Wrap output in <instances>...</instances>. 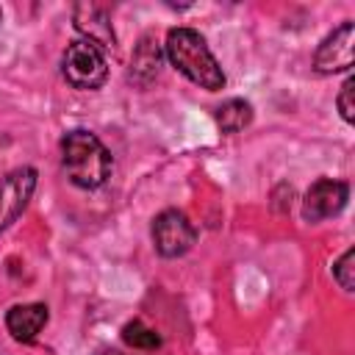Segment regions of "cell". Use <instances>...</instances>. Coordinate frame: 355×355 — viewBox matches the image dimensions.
<instances>
[{"mask_svg":"<svg viewBox=\"0 0 355 355\" xmlns=\"http://www.w3.org/2000/svg\"><path fill=\"white\" fill-rule=\"evenodd\" d=\"M164 53H166L169 64L183 78L197 83L200 89H205V92L225 89V72H222L219 61L214 58L208 42L200 36V31H194V28H172L166 33Z\"/></svg>","mask_w":355,"mask_h":355,"instance_id":"obj_1","label":"cell"},{"mask_svg":"<svg viewBox=\"0 0 355 355\" xmlns=\"http://www.w3.org/2000/svg\"><path fill=\"white\" fill-rule=\"evenodd\" d=\"M61 166L72 186L92 191L108 180L114 161L108 147L97 139V133L75 128L61 136Z\"/></svg>","mask_w":355,"mask_h":355,"instance_id":"obj_2","label":"cell"},{"mask_svg":"<svg viewBox=\"0 0 355 355\" xmlns=\"http://www.w3.org/2000/svg\"><path fill=\"white\" fill-rule=\"evenodd\" d=\"M61 72L64 80L72 89L80 92H94L108 80V64H105V53L86 42V39H75L67 44L64 58H61Z\"/></svg>","mask_w":355,"mask_h":355,"instance_id":"obj_3","label":"cell"},{"mask_svg":"<svg viewBox=\"0 0 355 355\" xmlns=\"http://www.w3.org/2000/svg\"><path fill=\"white\" fill-rule=\"evenodd\" d=\"M153 247L161 258H180L197 241V227L178 208H166L153 219Z\"/></svg>","mask_w":355,"mask_h":355,"instance_id":"obj_4","label":"cell"},{"mask_svg":"<svg viewBox=\"0 0 355 355\" xmlns=\"http://www.w3.org/2000/svg\"><path fill=\"white\" fill-rule=\"evenodd\" d=\"M36 178L39 175L33 166H17L6 178H0V233L8 230L28 208L36 191Z\"/></svg>","mask_w":355,"mask_h":355,"instance_id":"obj_5","label":"cell"},{"mask_svg":"<svg viewBox=\"0 0 355 355\" xmlns=\"http://www.w3.org/2000/svg\"><path fill=\"white\" fill-rule=\"evenodd\" d=\"M352 42H355V22L344 19L336 31H330L316 53H313V69L319 75H336V72H347L352 67Z\"/></svg>","mask_w":355,"mask_h":355,"instance_id":"obj_6","label":"cell"},{"mask_svg":"<svg viewBox=\"0 0 355 355\" xmlns=\"http://www.w3.org/2000/svg\"><path fill=\"white\" fill-rule=\"evenodd\" d=\"M349 200V186L347 180H333V178H319L311 183V189L302 197V219L305 222H322L344 211Z\"/></svg>","mask_w":355,"mask_h":355,"instance_id":"obj_7","label":"cell"},{"mask_svg":"<svg viewBox=\"0 0 355 355\" xmlns=\"http://www.w3.org/2000/svg\"><path fill=\"white\" fill-rule=\"evenodd\" d=\"M72 22L80 33V39L97 44L100 50H114L116 36L111 25V14L97 3H78L72 8Z\"/></svg>","mask_w":355,"mask_h":355,"instance_id":"obj_8","label":"cell"},{"mask_svg":"<svg viewBox=\"0 0 355 355\" xmlns=\"http://www.w3.org/2000/svg\"><path fill=\"white\" fill-rule=\"evenodd\" d=\"M47 322H50V311L44 302H19L6 311V330L22 344L36 341Z\"/></svg>","mask_w":355,"mask_h":355,"instance_id":"obj_9","label":"cell"},{"mask_svg":"<svg viewBox=\"0 0 355 355\" xmlns=\"http://www.w3.org/2000/svg\"><path fill=\"white\" fill-rule=\"evenodd\" d=\"M164 50L153 36H141V42L130 53V67H128V80L136 86H150L158 72H161Z\"/></svg>","mask_w":355,"mask_h":355,"instance_id":"obj_10","label":"cell"},{"mask_svg":"<svg viewBox=\"0 0 355 355\" xmlns=\"http://www.w3.org/2000/svg\"><path fill=\"white\" fill-rule=\"evenodd\" d=\"M252 122V105L241 97H233V100H225L219 108H216V125L222 133H239L244 130L247 125Z\"/></svg>","mask_w":355,"mask_h":355,"instance_id":"obj_11","label":"cell"},{"mask_svg":"<svg viewBox=\"0 0 355 355\" xmlns=\"http://www.w3.org/2000/svg\"><path fill=\"white\" fill-rule=\"evenodd\" d=\"M122 341H125L128 347L139 349V352H153V349L161 347V336H158L153 327H147L141 319H133V322H128V324L122 327Z\"/></svg>","mask_w":355,"mask_h":355,"instance_id":"obj_12","label":"cell"},{"mask_svg":"<svg viewBox=\"0 0 355 355\" xmlns=\"http://www.w3.org/2000/svg\"><path fill=\"white\" fill-rule=\"evenodd\" d=\"M333 277L336 283L344 288V291H352L355 288V250H344V255L333 263Z\"/></svg>","mask_w":355,"mask_h":355,"instance_id":"obj_13","label":"cell"},{"mask_svg":"<svg viewBox=\"0 0 355 355\" xmlns=\"http://www.w3.org/2000/svg\"><path fill=\"white\" fill-rule=\"evenodd\" d=\"M352 94H355V78H347L338 89V97H336V105H338V114L347 125L355 122V103H352Z\"/></svg>","mask_w":355,"mask_h":355,"instance_id":"obj_14","label":"cell"},{"mask_svg":"<svg viewBox=\"0 0 355 355\" xmlns=\"http://www.w3.org/2000/svg\"><path fill=\"white\" fill-rule=\"evenodd\" d=\"M97 355H128V352H122V349H100Z\"/></svg>","mask_w":355,"mask_h":355,"instance_id":"obj_15","label":"cell"},{"mask_svg":"<svg viewBox=\"0 0 355 355\" xmlns=\"http://www.w3.org/2000/svg\"><path fill=\"white\" fill-rule=\"evenodd\" d=\"M0 22H3V8H0Z\"/></svg>","mask_w":355,"mask_h":355,"instance_id":"obj_16","label":"cell"}]
</instances>
